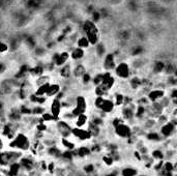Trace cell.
Instances as JSON below:
<instances>
[{"label":"cell","instance_id":"6da1fadb","mask_svg":"<svg viewBox=\"0 0 177 176\" xmlns=\"http://www.w3.org/2000/svg\"><path fill=\"white\" fill-rule=\"evenodd\" d=\"M9 147L15 150L19 149L21 151H27L31 148V143L26 135H24L23 133H19L9 143Z\"/></svg>","mask_w":177,"mask_h":176},{"label":"cell","instance_id":"7a4b0ae2","mask_svg":"<svg viewBox=\"0 0 177 176\" xmlns=\"http://www.w3.org/2000/svg\"><path fill=\"white\" fill-rule=\"evenodd\" d=\"M114 135L117 138L121 139V140H129V138H132L134 136V129L132 128V125L129 124L127 122H122L119 125L116 126L115 129H113Z\"/></svg>","mask_w":177,"mask_h":176},{"label":"cell","instance_id":"3957f363","mask_svg":"<svg viewBox=\"0 0 177 176\" xmlns=\"http://www.w3.org/2000/svg\"><path fill=\"white\" fill-rule=\"evenodd\" d=\"M87 110H88V104H87L86 97L84 95H77L75 98V107L70 110L74 117L77 118L81 114L87 113Z\"/></svg>","mask_w":177,"mask_h":176},{"label":"cell","instance_id":"277c9868","mask_svg":"<svg viewBox=\"0 0 177 176\" xmlns=\"http://www.w3.org/2000/svg\"><path fill=\"white\" fill-rule=\"evenodd\" d=\"M114 74L118 79L122 80V81H126L127 79H129L130 74H132L129 64L127 62H124V61L117 63V65L114 70Z\"/></svg>","mask_w":177,"mask_h":176},{"label":"cell","instance_id":"5b68a950","mask_svg":"<svg viewBox=\"0 0 177 176\" xmlns=\"http://www.w3.org/2000/svg\"><path fill=\"white\" fill-rule=\"evenodd\" d=\"M115 84H116V79L112 72H102V81L101 86L108 94L114 88Z\"/></svg>","mask_w":177,"mask_h":176},{"label":"cell","instance_id":"8992f818","mask_svg":"<svg viewBox=\"0 0 177 176\" xmlns=\"http://www.w3.org/2000/svg\"><path fill=\"white\" fill-rule=\"evenodd\" d=\"M158 132H160L161 136L164 139H168V138L173 137V136L176 134L177 126L169 120L167 123H165V124H163L161 126L158 128Z\"/></svg>","mask_w":177,"mask_h":176},{"label":"cell","instance_id":"52a82bcc","mask_svg":"<svg viewBox=\"0 0 177 176\" xmlns=\"http://www.w3.org/2000/svg\"><path fill=\"white\" fill-rule=\"evenodd\" d=\"M71 136H74L75 138L78 139V140L81 142H87L93 139L91 134L88 132L87 129L76 128V126H74L73 129H71Z\"/></svg>","mask_w":177,"mask_h":176},{"label":"cell","instance_id":"ba28073f","mask_svg":"<svg viewBox=\"0 0 177 176\" xmlns=\"http://www.w3.org/2000/svg\"><path fill=\"white\" fill-rule=\"evenodd\" d=\"M71 129L73 128L70 124L65 120H58L56 122V131L58 132V134L61 136V138H67L71 136Z\"/></svg>","mask_w":177,"mask_h":176},{"label":"cell","instance_id":"9c48e42d","mask_svg":"<svg viewBox=\"0 0 177 176\" xmlns=\"http://www.w3.org/2000/svg\"><path fill=\"white\" fill-rule=\"evenodd\" d=\"M167 95V92L164 88H152L150 91L146 94L148 101L150 102V104L152 103H157L160 102L161 98H164Z\"/></svg>","mask_w":177,"mask_h":176},{"label":"cell","instance_id":"30bf717a","mask_svg":"<svg viewBox=\"0 0 177 176\" xmlns=\"http://www.w3.org/2000/svg\"><path fill=\"white\" fill-rule=\"evenodd\" d=\"M98 110L104 114H106L107 116L110 115V114H113L115 112V110H116V106H115L114 101L112 100V97H106L104 103H102V105Z\"/></svg>","mask_w":177,"mask_h":176},{"label":"cell","instance_id":"8fae6325","mask_svg":"<svg viewBox=\"0 0 177 176\" xmlns=\"http://www.w3.org/2000/svg\"><path fill=\"white\" fill-rule=\"evenodd\" d=\"M117 63L115 60V56L113 54L109 53L105 56L104 58V62H102V67H104L105 72H112L115 70Z\"/></svg>","mask_w":177,"mask_h":176},{"label":"cell","instance_id":"7c38bea8","mask_svg":"<svg viewBox=\"0 0 177 176\" xmlns=\"http://www.w3.org/2000/svg\"><path fill=\"white\" fill-rule=\"evenodd\" d=\"M91 154H92V152H91V150H90V147L86 146V145L80 146L74 150L75 159H86V157H89Z\"/></svg>","mask_w":177,"mask_h":176},{"label":"cell","instance_id":"4fadbf2b","mask_svg":"<svg viewBox=\"0 0 177 176\" xmlns=\"http://www.w3.org/2000/svg\"><path fill=\"white\" fill-rule=\"evenodd\" d=\"M51 114L55 117L57 120L59 119V116L62 112V105H61V101L58 100V98H53L52 103H51Z\"/></svg>","mask_w":177,"mask_h":176},{"label":"cell","instance_id":"5bb4252c","mask_svg":"<svg viewBox=\"0 0 177 176\" xmlns=\"http://www.w3.org/2000/svg\"><path fill=\"white\" fill-rule=\"evenodd\" d=\"M68 58H70V54L67 53V52H62L61 54H56L54 56V64L56 66H63L66 64Z\"/></svg>","mask_w":177,"mask_h":176},{"label":"cell","instance_id":"9a60e30c","mask_svg":"<svg viewBox=\"0 0 177 176\" xmlns=\"http://www.w3.org/2000/svg\"><path fill=\"white\" fill-rule=\"evenodd\" d=\"M89 120H90V117L88 116L87 113L81 114V115H79L76 119H75V126H76V128L83 129L84 126L88 124Z\"/></svg>","mask_w":177,"mask_h":176},{"label":"cell","instance_id":"2e32d148","mask_svg":"<svg viewBox=\"0 0 177 176\" xmlns=\"http://www.w3.org/2000/svg\"><path fill=\"white\" fill-rule=\"evenodd\" d=\"M145 138H146V140H147V141L153 142V143H160V142L163 141V139H164L161 136L160 132H157V131L148 132L147 134L145 135Z\"/></svg>","mask_w":177,"mask_h":176},{"label":"cell","instance_id":"e0dca14e","mask_svg":"<svg viewBox=\"0 0 177 176\" xmlns=\"http://www.w3.org/2000/svg\"><path fill=\"white\" fill-rule=\"evenodd\" d=\"M61 91V86L58 83H51L49 87V90L47 92L46 97H56L59 92Z\"/></svg>","mask_w":177,"mask_h":176},{"label":"cell","instance_id":"ac0fdd59","mask_svg":"<svg viewBox=\"0 0 177 176\" xmlns=\"http://www.w3.org/2000/svg\"><path fill=\"white\" fill-rule=\"evenodd\" d=\"M129 86L132 90H138L139 88H142L143 86V79H141L138 76H134L133 78H130L129 82Z\"/></svg>","mask_w":177,"mask_h":176},{"label":"cell","instance_id":"d6986e66","mask_svg":"<svg viewBox=\"0 0 177 176\" xmlns=\"http://www.w3.org/2000/svg\"><path fill=\"white\" fill-rule=\"evenodd\" d=\"M87 129H88V132L91 134L93 139H96V138L101 137L102 128H99V126H98V125H94L92 122H90V120H89L88 124H87Z\"/></svg>","mask_w":177,"mask_h":176},{"label":"cell","instance_id":"ffe728a7","mask_svg":"<svg viewBox=\"0 0 177 176\" xmlns=\"http://www.w3.org/2000/svg\"><path fill=\"white\" fill-rule=\"evenodd\" d=\"M139 170L132 166H126L120 170V176H138Z\"/></svg>","mask_w":177,"mask_h":176},{"label":"cell","instance_id":"44dd1931","mask_svg":"<svg viewBox=\"0 0 177 176\" xmlns=\"http://www.w3.org/2000/svg\"><path fill=\"white\" fill-rule=\"evenodd\" d=\"M20 165H21V168H24L26 171H32L34 169V162L29 157H22L20 160Z\"/></svg>","mask_w":177,"mask_h":176},{"label":"cell","instance_id":"7402d4cb","mask_svg":"<svg viewBox=\"0 0 177 176\" xmlns=\"http://www.w3.org/2000/svg\"><path fill=\"white\" fill-rule=\"evenodd\" d=\"M86 73H87L86 67L84 66L83 64H78V65L75 66L73 70V75L76 79H81Z\"/></svg>","mask_w":177,"mask_h":176},{"label":"cell","instance_id":"603a6c76","mask_svg":"<svg viewBox=\"0 0 177 176\" xmlns=\"http://www.w3.org/2000/svg\"><path fill=\"white\" fill-rule=\"evenodd\" d=\"M124 98H125V95L123 93H121V92H115L112 100L114 101V104L115 106H116V108L118 107L122 108L124 105Z\"/></svg>","mask_w":177,"mask_h":176},{"label":"cell","instance_id":"cb8c5ba5","mask_svg":"<svg viewBox=\"0 0 177 176\" xmlns=\"http://www.w3.org/2000/svg\"><path fill=\"white\" fill-rule=\"evenodd\" d=\"M150 156L157 162H161V160H165V157H166V154L161 149H153L150 151Z\"/></svg>","mask_w":177,"mask_h":176},{"label":"cell","instance_id":"d4e9b609","mask_svg":"<svg viewBox=\"0 0 177 176\" xmlns=\"http://www.w3.org/2000/svg\"><path fill=\"white\" fill-rule=\"evenodd\" d=\"M60 77H62L63 79H68L70 78L71 74H73V70H71V65L70 63H66L65 65H63L60 69Z\"/></svg>","mask_w":177,"mask_h":176},{"label":"cell","instance_id":"484cf974","mask_svg":"<svg viewBox=\"0 0 177 176\" xmlns=\"http://www.w3.org/2000/svg\"><path fill=\"white\" fill-rule=\"evenodd\" d=\"M21 170V165L20 163H14L11 164V165H9L8 167V171L6 172V174L7 176H17L19 174V172H20Z\"/></svg>","mask_w":177,"mask_h":176},{"label":"cell","instance_id":"4316f807","mask_svg":"<svg viewBox=\"0 0 177 176\" xmlns=\"http://www.w3.org/2000/svg\"><path fill=\"white\" fill-rule=\"evenodd\" d=\"M47 153L49 154L50 156L52 157H55V159H61V156H62V151L59 149V148L56 146H52V147H48L47 149Z\"/></svg>","mask_w":177,"mask_h":176},{"label":"cell","instance_id":"83f0119b","mask_svg":"<svg viewBox=\"0 0 177 176\" xmlns=\"http://www.w3.org/2000/svg\"><path fill=\"white\" fill-rule=\"evenodd\" d=\"M50 85H51V83H46V84H43L42 86H39V87L36 88L35 92H34V94L36 95V97H46L47 92L49 90V87Z\"/></svg>","mask_w":177,"mask_h":176},{"label":"cell","instance_id":"f1b7e54d","mask_svg":"<svg viewBox=\"0 0 177 176\" xmlns=\"http://www.w3.org/2000/svg\"><path fill=\"white\" fill-rule=\"evenodd\" d=\"M102 164H104L106 167H109V168L113 167L114 164L116 163V162H115V160L113 159V157H112L111 154H109L108 152L105 153L104 156H102Z\"/></svg>","mask_w":177,"mask_h":176},{"label":"cell","instance_id":"f546056e","mask_svg":"<svg viewBox=\"0 0 177 176\" xmlns=\"http://www.w3.org/2000/svg\"><path fill=\"white\" fill-rule=\"evenodd\" d=\"M8 118L12 122H17L22 118V114L20 112V109H12L8 114Z\"/></svg>","mask_w":177,"mask_h":176},{"label":"cell","instance_id":"4dcf8cb0","mask_svg":"<svg viewBox=\"0 0 177 176\" xmlns=\"http://www.w3.org/2000/svg\"><path fill=\"white\" fill-rule=\"evenodd\" d=\"M84 55H85V52H84L83 49L76 48V49H74L73 52H71L70 57L73 60H80L84 57Z\"/></svg>","mask_w":177,"mask_h":176},{"label":"cell","instance_id":"1f68e13d","mask_svg":"<svg viewBox=\"0 0 177 176\" xmlns=\"http://www.w3.org/2000/svg\"><path fill=\"white\" fill-rule=\"evenodd\" d=\"M61 145L65 148V150H75L76 149V144L75 142L68 140L67 138H61Z\"/></svg>","mask_w":177,"mask_h":176},{"label":"cell","instance_id":"d6a6232c","mask_svg":"<svg viewBox=\"0 0 177 176\" xmlns=\"http://www.w3.org/2000/svg\"><path fill=\"white\" fill-rule=\"evenodd\" d=\"M90 122H92L94 125H98L99 126V128H102L105 124H106V121H105V118H102V117L96 115V114H94V115H92L91 117H90Z\"/></svg>","mask_w":177,"mask_h":176},{"label":"cell","instance_id":"836d02e7","mask_svg":"<svg viewBox=\"0 0 177 176\" xmlns=\"http://www.w3.org/2000/svg\"><path fill=\"white\" fill-rule=\"evenodd\" d=\"M84 30H85L86 34H90V33H98V28L95 27V25L90 21L84 24Z\"/></svg>","mask_w":177,"mask_h":176},{"label":"cell","instance_id":"e575fe53","mask_svg":"<svg viewBox=\"0 0 177 176\" xmlns=\"http://www.w3.org/2000/svg\"><path fill=\"white\" fill-rule=\"evenodd\" d=\"M9 165H11V164H9L7 151H0V166L7 167Z\"/></svg>","mask_w":177,"mask_h":176},{"label":"cell","instance_id":"d590c367","mask_svg":"<svg viewBox=\"0 0 177 176\" xmlns=\"http://www.w3.org/2000/svg\"><path fill=\"white\" fill-rule=\"evenodd\" d=\"M165 69H166V65L163 61H157L153 65V73L154 74H161L163 72H165Z\"/></svg>","mask_w":177,"mask_h":176},{"label":"cell","instance_id":"8d00e7d4","mask_svg":"<svg viewBox=\"0 0 177 176\" xmlns=\"http://www.w3.org/2000/svg\"><path fill=\"white\" fill-rule=\"evenodd\" d=\"M29 73L32 75V77H36V78H39V77L43 76V66H34L32 69L29 70Z\"/></svg>","mask_w":177,"mask_h":176},{"label":"cell","instance_id":"74e56055","mask_svg":"<svg viewBox=\"0 0 177 176\" xmlns=\"http://www.w3.org/2000/svg\"><path fill=\"white\" fill-rule=\"evenodd\" d=\"M40 119H42V122H57L58 121V120L56 119L51 113H48V112L43 113Z\"/></svg>","mask_w":177,"mask_h":176},{"label":"cell","instance_id":"f35d334b","mask_svg":"<svg viewBox=\"0 0 177 176\" xmlns=\"http://www.w3.org/2000/svg\"><path fill=\"white\" fill-rule=\"evenodd\" d=\"M163 171L165 173H173L174 172V164L171 160H165L163 166Z\"/></svg>","mask_w":177,"mask_h":176},{"label":"cell","instance_id":"ab89813d","mask_svg":"<svg viewBox=\"0 0 177 176\" xmlns=\"http://www.w3.org/2000/svg\"><path fill=\"white\" fill-rule=\"evenodd\" d=\"M93 93L95 94V97H110L107 92H106L104 89H102V87L101 85L99 86H96V87H94V90H93Z\"/></svg>","mask_w":177,"mask_h":176},{"label":"cell","instance_id":"60d3db41","mask_svg":"<svg viewBox=\"0 0 177 176\" xmlns=\"http://www.w3.org/2000/svg\"><path fill=\"white\" fill-rule=\"evenodd\" d=\"M95 171V165H93L92 163H88L83 167V172L87 175H91L93 172Z\"/></svg>","mask_w":177,"mask_h":176},{"label":"cell","instance_id":"b9f144b4","mask_svg":"<svg viewBox=\"0 0 177 176\" xmlns=\"http://www.w3.org/2000/svg\"><path fill=\"white\" fill-rule=\"evenodd\" d=\"M102 73H98L96 74L95 76L92 77V85L93 87H96V86H99L102 84Z\"/></svg>","mask_w":177,"mask_h":176},{"label":"cell","instance_id":"7bdbcfd3","mask_svg":"<svg viewBox=\"0 0 177 176\" xmlns=\"http://www.w3.org/2000/svg\"><path fill=\"white\" fill-rule=\"evenodd\" d=\"M45 112H46V109L43 106H39V105H37V106L32 108V115L33 116L43 115V114L45 113Z\"/></svg>","mask_w":177,"mask_h":176},{"label":"cell","instance_id":"ee69618b","mask_svg":"<svg viewBox=\"0 0 177 176\" xmlns=\"http://www.w3.org/2000/svg\"><path fill=\"white\" fill-rule=\"evenodd\" d=\"M49 82H50V78L48 76H43V75L39 77V78L35 80V84H36L37 87H39V86H42L43 84H46V83H49Z\"/></svg>","mask_w":177,"mask_h":176},{"label":"cell","instance_id":"f6af8a7d","mask_svg":"<svg viewBox=\"0 0 177 176\" xmlns=\"http://www.w3.org/2000/svg\"><path fill=\"white\" fill-rule=\"evenodd\" d=\"M166 84L168 86H171L172 88H175L177 87V78L175 76H173V75H171L169 76L167 78V82H166Z\"/></svg>","mask_w":177,"mask_h":176},{"label":"cell","instance_id":"bcb514c9","mask_svg":"<svg viewBox=\"0 0 177 176\" xmlns=\"http://www.w3.org/2000/svg\"><path fill=\"white\" fill-rule=\"evenodd\" d=\"M89 41L87 39V38H81L79 41H78V48H81V49H85V48H88L89 47Z\"/></svg>","mask_w":177,"mask_h":176},{"label":"cell","instance_id":"7dc6e473","mask_svg":"<svg viewBox=\"0 0 177 176\" xmlns=\"http://www.w3.org/2000/svg\"><path fill=\"white\" fill-rule=\"evenodd\" d=\"M105 98L106 97H94V100H93V106H94L96 110H98L99 108H101L102 103H104Z\"/></svg>","mask_w":177,"mask_h":176},{"label":"cell","instance_id":"c3c4849f","mask_svg":"<svg viewBox=\"0 0 177 176\" xmlns=\"http://www.w3.org/2000/svg\"><path fill=\"white\" fill-rule=\"evenodd\" d=\"M90 150H91L92 153H101L102 150V147L101 144L98 143V142H94V143L90 146Z\"/></svg>","mask_w":177,"mask_h":176},{"label":"cell","instance_id":"681fc988","mask_svg":"<svg viewBox=\"0 0 177 176\" xmlns=\"http://www.w3.org/2000/svg\"><path fill=\"white\" fill-rule=\"evenodd\" d=\"M81 82L83 85H88L92 82V76L89 73H86L82 78H81Z\"/></svg>","mask_w":177,"mask_h":176},{"label":"cell","instance_id":"f907efd6","mask_svg":"<svg viewBox=\"0 0 177 176\" xmlns=\"http://www.w3.org/2000/svg\"><path fill=\"white\" fill-rule=\"evenodd\" d=\"M35 126H36V131L39 133H43L48 131V125H46L45 122H39Z\"/></svg>","mask_w":177,"mask_h":176},{"label":"cell","instance_id":"816d5d0a","mask_svg":"<svg viewBox=\"0 0 177 176\" xmlns=\"http://www.w3.org/2000/svg\"><path fill=\"white\" fill-rule=\"evenodd\" d=\"M105 47H104V45L102 44H98V46H96V53H98V55L99 57H102L105 55Z\"/></svg>","mask_w":177,"mask_h":176},{"label":"cell","instance_id":"f5cc1de1","mask_svg":"<svg viewBox=\"0 0 177 176\" xmlns=\"http://www.w3.org/2000/svg\"><path fill=\"white\" fill-rule=\"evenodd\" d=\"M169 97L171 100H177V87L171 89L169 93Z\"/></svg>","mask_w":177,"mask_h":176},{"label":"cell","instance_id":"db71d44e","mask_svg":"<svg viewBox=\"0 0 177 176\" xmlns=\"http://www.w3.org/2000/svg\"><path fill=\"white\" fill-rule=\"evenodd\" d=\"M55 166H56V165H55L54 162H51V163L48 164V171L51 173V174H54L55 171H56V169H57Z\"/></svg>","mask_w":177,"mask_h":176},{"label":"cell","instance_id":"11a10c76","mask_svg":"<svg viewBox=\"0 0 177 176\" xmlns=\"http://www.w3.org/2000/svg\"><path fill=\"white\" fill-rule=\"evenodd\" d=\"M6 50H7V46L0 42V52H2V53H3V52H5Z\"/></svg>","mask_w":177,"mask_h":176},{"label":"cell","instance_id":"9f6ffc18","mask_svg":"<svg viewBox=\"0 0 177 176\" xmlns=\"http://www.w3.org/2000/svg\"><path fill=\"white\" fill-rule=\"evenodd\" d=\"M104 176H118V173L117 172H109L107 174H105Z\"/></svg>","mask_w":177,"mask_h":176},{"label":"cell","instance_id":"6f0895ef","mask_svg":"<svg viewBox=\"0 0 177 176\" xmlns=\"http://www.w3.org/2000/svg\"><path fill=\"white\" fill-rule=\"evenodd\" d=\"M3 107H4V104H3L1 101H0V111L3 110Z\"/></svg>","mask_w":177,"mask_h":176},{"label":"cell","instance_id":"680465c9","mask_svg":"<svg viewBox=\"0 0 177 176\" xmlns=\"http://www.w3.org/2000/svg\"><path fill=\"white\" fill-rule=\"evenodd\" d=\"M173 76H175V77H176V78H177V69H176V70H175V72H174V74H173Z\"/></svg>","mask_w":177,"mask_h":176},{"label":"cell","instance_id":"91938a15","mask_svg":"<svg viewBox=\"0 0 177 176\" xmlns=\"http://www.w3.org/2000/svg\"><path fill=\"white\" fill-rule=\"evenodd\" d=\"M138 176H149L148 174H139Z\"/></svg>","mask_w":177,"mask_h":176},{"label":"cell","instance_id":"94428289","mask_svg":"<svg viewBox=\"0 0 177 176\" xmlns=\"http://www.w3.org/2000/svg\"><path fill=\"white\" fill-rule=\"evenodd\" d=\"M2 97V91L0 90V97Z\"/></svg>","mask_w":177,"mask_h":176},{"label":"cell","instance_id":"6125c7cd","mask_svg":"<svg viewBox=\"0 0 177 176\" xmlns=\"http://www.w3.org/2000/svg\"><path fill=\"white\" fill-rule=\"evenodd\" d=\"M0 176H2V175H1V174H0Z\"/></svg>","mask_w":177,"mask_h":176}]
</instances>
